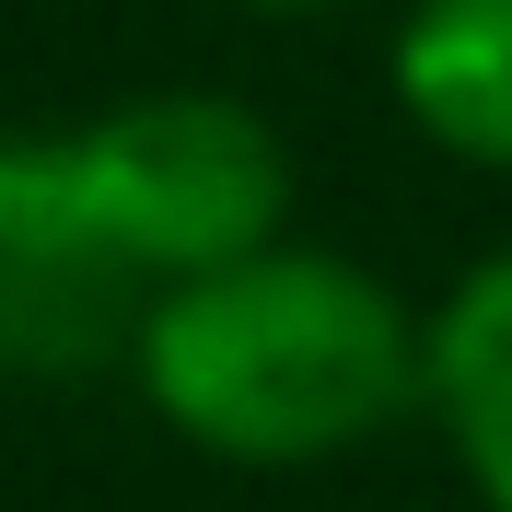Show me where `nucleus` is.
Instances as JSON below:
<instances>
[{
    "label": "nucleus",
    "mask_w": 512,
    "mask_h": 512,
    "mask_svg": "<svg viewBox=\"0 0 512 512\" xmlns=\"http://www.w3.org/2000/svg\"><path fill=\"white\" fill-rule=\"evenodd\" d=\"M128 373L163 431L222 466H326V454L431 408V315L326 245H256L198 280H163Z\"/></svg>",
    "instance_id": "obj_1"
},
{
    "label": "nucleus",
    "mask_w": 512,
    "mask_h": 512,
    "mask_svg": "<svg viewBox=\"0 0 512 512\" xmlns=\"http://www.w3.org/2000/svg\"><path fill=\"white\" fill-rule=\"evenodd\" d=\"M70 152H82V187L117 222V245L152 268V291L280 245L291 222V152L233 94H128L70 128Z\"/></svg>",
    "instance_id": "obj_2"
},
{
    "label": "nucleus",
    "mask_w": 512,
    "mask_h": 512,
    "mask_svg": "<svg viewBox=\"0 0 512 512\" xmlns=\"http://www.w3.org/2000/svg\"><path fill=\"white\" fill-rule=\"evenodd\" d=\"M140 315H152V268L94 210L70 128H0V373L82 384L128 361Z\"/></svg>",
    "instance_id": "obj_3"
},
{
    "label": "nucleus",
    "mask_w": 512,
    "mask_h": 512,
    "mask_svg": "<svg viewBox=\"0 0 512 512\" xmlns=\"http://www.w3.org/2000/svg\"><path fill=\"white\" fill-rule=\"evenodd\" d=\"M384 70L431 152L512 175V0H408Z\"/></svg>",
    "instance_id": "obj_4"
},
{
    "label": "nucleus",
    "mask_w": 512,
    "mask_h": 512,
    "mask_svg": "<svg viewBox=\"0 0 512 512\" xmlns=\"http://www.w3.org/2000/svg\"><path fill=\"white\" fill-rule=\"evenodd\" d=\"M431 419L489 512H512V245L478 256L431 315Z\"/></svg>",
    "instance_id": "obj_5"
},
{
    "label": "nucleus",
    "mask_w": 512,
    "mask_h": 512,
    "mask_svg": "<svg viewBox=\"0 0 512 512\" xmlns=\"http://www.w3.org/2000/svg\"><path fill=\"white\" fill-rule=\"evenodd\" d=\"M245 12H338V0H245Z\"/></svg>",
    "instance_id": "obj_6"
}]
</instances>
